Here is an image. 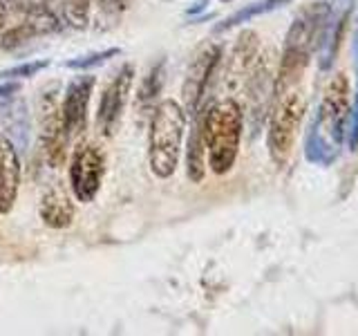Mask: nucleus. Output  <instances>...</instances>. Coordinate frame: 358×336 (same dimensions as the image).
<instances>
[{
  "mask_svg": "<svg viewBox=\"0 0 358 336\" xmlns=\"http://www.w3.org/2000/svg\"><path fill=\"white\" fill-rule=\"evenodd\" d=\"M275 97L278 101L268 121V153L278 166H285L294 150L302 117L307 112V101L298 88H289Z\"/></svg>",
  "mask_w": 358,
  "mask_h": 336,
  "instance_id": "20e7f679",
  "label": "nucleus"
},
{
  "mask_svg": "<svg viewBox=\"0 0 358 336\" xmlns=\"http://www.w3.org/2000/svg\"><path fill=\"white\" fill-rule=\"evenodd\" d=\"M99 9L103 11V14H121L123 9L128 7V0H96Z\"/></svg>",
  "mask_w": 358,
  "mask_h": 336,
  "instance_id": "4be33fe9",
  "label": "nucleus"
},
{
  "mask_svg": "<svg viewBox=\"0 0 358 336\" xmlns=\"http://www.w3.org/2000/svg\"><path fill=\"white\" fill-rule=\"evenodd\" d=\"M134 83V67L132 65H123L119 74L112 78L110 85L106 88L103 97H101L99 112H96V123L99 130H103L106 134H112L117 128V123L121 119V112L128 104L130 90Z\"/></svg>",
  "mask_w": 358,
  "mask_h": 336,
  "instance_id": "6e6552de",
  "label": "nucleus"
},
{
  "mask_svg": "<svg viewBox=\"0 0 358 336\" xmlns=\"http://www.w3.org/2000/svg\"><path fill=\"white\" fill-rule=\"evenodd\" d=\"M257 56V34L255 31H242L238 43L233 48L231 65H229V81H238L244 74H249L251 65Z\"/></svg>",
  "mask_w": 358,
  "mask_h": 336,
  "instance_id": "4468645a",
  "label": "nucleus"
},
{
  "mask_svg": "<svg viewBox=\"0 0 358 336\" xmlns=\"http://www.w3.org/2000/svg\"><path fill=\"white\" fill-rule=\"evenodd\" d=\"M36 34H34V29L27 25L25 20L22 22H18V25H14L11 29H7L3 36H0V48L3 50H16V48H20V45H25L27 41H31Z\"/></svg>",
  "mask_w": 358,
  "mask_h": 336,
  "instance_id": "6ab92c4d",
  "label": "nucleus"
},
{
  "mask_svg": "<svg viewBox=\"0 0 358 336\" xmlns=\"http://www.w3.org/2000/svg\"><path fill=\"white\" fill-rule=\"evenodd\" d=\"M164 78H166V61H159L157 65L150 67V72L145 74L141 81V88H139V104L141 106L155 104V99L159 97L162 88H164Z\"/></svg>",
  "mask_w": 358,
  "mask_h": 336,
  "instance_id": "f3484780",
  "label": "nucleus"
},
{
  "mask_svg": "<svg viewBox=\"0 0 358 336\" xmlns=\"http://www.w3.org/2000/svg\"><path fill=\"white\" fill-rule=\"evenodd\" d=\"M184 130H186V110L173 99L162 101L155 108L150 121L148 162L152 175L168 179L175 173Z\"/></svg>",
  "mask_w": 358,
  "mask_h": 336,
  "instance_id": "7ed1b4c3",
  "label": "nucleus"
},
{
  "mask_svg": "<svg viewBox=\"0 0 358 336\" xmlns=\"http://www.w3.org/2000/svg\"><path fill=\"white\" fill-rule=\"evenodd\" d=\"M18 5H20V0H0V27H5L11 20Z\"/></svg>",
  "mask_w": 358,
  "mask_h": 336,
  "instance_id": "b1692460",
  "label": "nucleus"
},
{
  "mask_svg": "<svg viewBox=\"0 0 358 336\" xmlns=\"http://www.w3.org/2000/svg\"><path fill=\"white\" fill-rule=\"evenodd\" d=\"M63 14L74 29H85L90 20V0H65Z\"/></svg>",
  "mask_w": 358,
  "mask_h": 336,
  "instance_id": "a211bd4d",
  "label": "nucleus"
},
{
  "mask_svg": "<svg viewBox=\"0 0 358 336\" xmlns=\"http://www.w3.org/2000/svg\"><path fill=\"white\" fill-rule=\"evenodd\" d=\"M220 56H222L220 45H206V48H201V52L193 59V63L188 65L184 88H182L184 110L188 115H197L201 97L206 94V88L210 83V76L215 72L217 63H220Z\"/></svg>",
  "mask_w": 358,
  "mask_h": 336,
  "instance_id": "0eeeda50",
  "label": "nucleus"
},
{
  "mask_svg": "<svg viewBox=\"0 0 358 336\" xmlns=\"http://www.w3.org/2000/svg\"><path fill=\"white\" fill-rule=\"evenodd\" d=\"M20 90V83L16 81H7V83H0V97H11L14 92Z\"/></svg>",
  "mask_w": 358,
  "mask_h": 336,
  "instance_id": "393cba45",
  "label": "nucleus"
},
{
  "mask_svg": "<svg viewBox=\"0 0 358 336\" xmlns=\"http://www.w3.org/2000/svg\"><path fill=\"white\" fill-rule=\"evenodd\" d=\"M94 88V76L83 74L76 76L74 81L67 85L65 99H63V121L70 134H78L85 128V117H87V104L92 97Z\"/></svg>",
  "mask_w": 358,
  "mask_h": 336,
  "instance_id": "1a4fd4ad",
  "label": "nucleus"
},
{
  "mask_svg": "<svg viewBox=\"0 0 358 336\" xmlns=\"http://www.w3.org/2000/svg\"><path fill=\"white\" fill-rule=\"evenodd\" d=\"M50 65V61H31V63H22V65H16V67H9V70H3L0 72V78H31L36 76L38 72H43L45 67Z\"/></svg>",
  "mask_w": 358,
  "mask_h": 336,
  "instance_id": "412c9836",
  "label": "nucleus"
},
{
  "mask_svg": "<svg viewBox=\"0 0 358 336\" xmlns=\"http://www.w3.org/2000/svg\"><path fill=\"white\" fill-rule=\"evenodd\" d=\"M271 63H268V54L257 56V61H253L249 70V104H251V117L253 121V132L260 128V123L264 119L266 104H268V92L273 90L271 85Z\"/></svg>",
  "mask_w": 358,
  "mask_h": 336,
  "instance_id": "9b49d317",
  "label": "nucleus"
},
{
  "mask_svg": "<svg viewBox=\"0 0 358 336\" xmlns=\"http://www.w3.org/2000/svg\"><path fill=\"white\" fill-rule=\"evenodd\" d=\"M199 112V110H197ZM204 153H206V141H204V112H199L195 119V126L190 130L188 139V157H186V173L190 182L199 184L204 179Z\"/></svg>",
  "mask_w": 358,
  "mask_h": 336,
  "instance_id": "ddd939ff",
  "label": "nucleus"
},
{
  "mask_svg": "<svg viewBox=\"0 0 358 336\" xmlns=\"http://www.w3.org/2000/svg\"><path fill=\"white\" fill-rule=\"evenodd\" d=\"M244 115L238 101L224 99L204 112V141L213 173H229L238 160Z\"/></svg>",
  "mask_w": 358,
  "mask_h": 336,
  "instance_id": "f03ea898",
  "label": "nucleus"
},
{
  "mask_svg": "<svg viewBox=\"0 0 358 336\" xmlns=\"http://www.w3.org/2000/svg\"><path fill=\"white\" fill-rule=\"evenodd\" d=\"M41 220L48 224L50 229H67L74 220V206L70 197H67L61 188L45 190L41 202Z\"/></svg>",
  "mask_w": 358,
  "mask_h": 336,
  "instance_id": "f8f14e48",
  "label": "nucleus"
},
{
  "mask_svg": "<svg viewBox=\"0 0 358 336\" xmlns=\"http://www.w3.org/2000/svg\"><path fill=\"white\" fill-rule=\"evenodd\" d=\"M103 155L92 144H78L70 164V186L78 202H92L103 182Z\"/></svg>",
  "mask_w": 358,
  "mask_h": 336,
  "instance_id": "39448f33",
  "label": "nucleus"
},
{
  "mask_svg": "<svg viewBox=\"0 0 358 336\" xmlns=\"http://www.w3.org/2000/svg\"><path fill=\"white\" fill-rule=\"evenodd\" d=\"M20 186V160L11 139L0 137V213H11Z\"/></svg>",
  "mask_w": 358,
  "mask_h": 336,
  "instance_id": "9d476101",
  "label": "nucleus"
},
{
  "mask_svg": "<svg viewBox=\"0 0 358 336\" xmlns=\"http://www.w3.org/2000/svg\"><path fill=\"white\" fill-rule=\"evenodd\" d=\"M25 22L34 29L36 36H43V34H52L61 29L59 18L54 16V11L48 9L45 5H27L25 7Z\"/></svg>",
  "mask_w": 358,
  "mask_h": 336,
  "instance_id": "dca6fc26",
  "label": "nucleus"
},
{
  "mask_svg": "<svg viewBox=\"0 0 358 336\" xmlns=\"http://www.w3.org/2000/svg\"><path fill=\"white\" fill-rule=\"evenodd\" d=\"M204 5H206V0H199V3H197V5H195L193 9H188V14H195V11H199V9L204 7Z\"/></svg>",
  "mask_w": 358,
  "mask_h": 336,
  "instance_id": "bb28decb",
  "label": "nucleus"
},
{
  "mask_svg": "<svg viewBox=\"0 0 358 336\" xmlns=\"http://www.w3.org/2000/svg\"><path fill=\"white\" fill-rule=\"evenodd\" d=\"M352 126H350V148L358 150V90H356V101H354V112H350Z\"/></svg>",
  "mask_w": 358,
  "mask_h": 336,
  "instance_id": "5701e85b",
  "label": "nucleus"
},
{
  "mask_svg": "<svg viewBox=\"0 0 358 336\" xmlns=\"http://www.w3.org/2000/svg\"><path fill=\"white\" fill-rule=\"evenodd\" d=\"M38 112H41L45 155H48V162L54 168H61L65 164V150H67L70 132L65 128L63 108L59 106V99H56V90H50V92H45L41 97Z\"/></svg>",
  "mask_w": 358,
  "mask_h": 336,
  "instance_id": "423d86ee",
  "label": "nucleus"
},
{
  "mask_svg": "<svg viewBox=\"0 0 358 336\" xmlns=\"http://www.w3.org/2000/svg\"><path fill=\"white\" fill-rule=\"evenodd\" d=\"M354 59H356V70H358V29H356V43H354Z\"/></svg>",
  "mask_w": 358,
  "mask_h": 336,
  "instance_id": "a878e982",
  "label": "nucleus"
},
{
  "mask_svg": "<svg viewBox=\"0 0 358 336\" xmlns=\"http://www.w3.org/2000/svg\"><path fill=\"white\" fill-rule=\"evenodd\" d=\"M119 48H110L106 52H94V54H87V56H78V59H72L67 61L65 65L70 67V70H87V67H94V65H101L106 63L112 56H119Z\"/></svg>",
  "mask_w": 358,
  "mask_h": 336,
  "instance_id": "aec40b11",
  "label": "nucleus"
},
{
  "mask_svg": "<svg viewBox=\"0 0 358 336\" xmlns=\"http://www.w3.org/2000/svg\"><path fill=\"white\" fill-rule=\"evenodd\" d=\"M291 3V0H257V3L249 5V7H244L240 11H235L233 16H229L224 22H220V25L215 27L217 31H224V29H231L235 25H240V22H246V20H251L255 16H262V14H268V11H273V9H280L282 5Z\"/></svg>",
  "mask_w": 358,
  "mask_h": 336,
  "instance_id": "2eb2a0df",
  "label": "nucleus"
},
{
  "mask_svg": "<svg viewBox=\"0 0 358 336\" xmlns=\"http://www.w3.org/2000/svg\"><path fill=\"white\" fill-rule=\"evenodd\" d=\"M350 119V81L347 76L334 74L324 90L320 115L311 126L307 139V157L316 164L334 162L336 150L343 141L345 123Z\"/></svg>",
  "mask_w": 358,
  "mask_h": 336,
  "instance_id": "f257e3e1",
  "label": "nucleus"
}]
</instances>
